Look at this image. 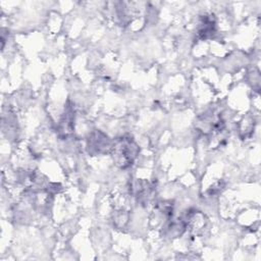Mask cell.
I'll return each mask as SVG.
<instances>
[{
  "instance_id": "6da1fadb",
  "label": "cell",
  "mask_w": 261,
  "mask_h": 261,
  "mask_svg": "<svg viewBox=\"0 0 261 261\" xmlns=\"http://www.w3.org/2000/svg\"><path fill=\"white\" fill-rule=\"evenodd\" d=\"M113 157L118 165L126 167L130 165L137 156V145L129 139H122L118 141L113 147Z\"/></svg>"
}]
</instances>
